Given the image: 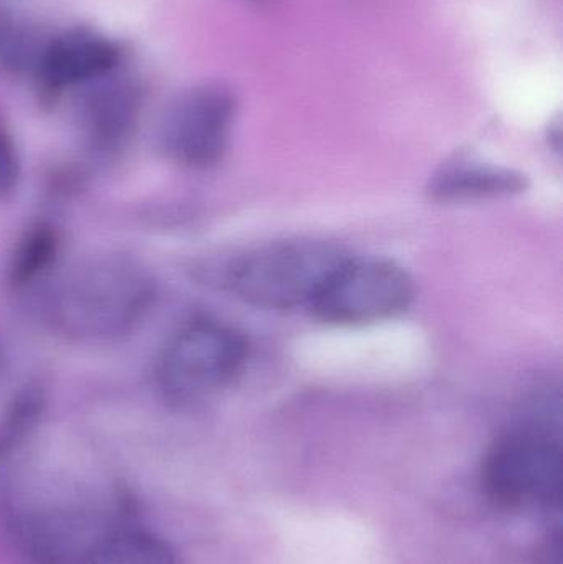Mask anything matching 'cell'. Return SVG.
I'll use <instances>...</instances> for the list:
<instances>
[{"instance_id": "cell-14", "label": "cell", "mask_w": 563, "mask_h": 564, "mask_svg": "<svg viewBox=\"0 0 563 564\" xmlns=\"http://www.w3.org/2000/svg\"><path fill=\"white\" fill-rule=\"evenodd\" d=\"M91 564H178L174 550L158 535L122 527Z\"/></svg>"}, {"instance_id": "cell-8", "label": "cell", "mask_w": 563, "mask_h": 564, "mask_svg": "<svg viewBox=\"0 0 563 564\" xmlns=\"http://www.w3.org/2000/svg\"><path fill=\"white\" fill-rule=\"evenodd\" d=\"M144 89L129 76L111 75L85 86L76 105L83 145L98 159L121 154L138 131Z\"/></svg>"}, {"instance_id": "cell-9", "label": "cell", "mask_w": 563, "mask_h": 564, "mask_svg": "<svg viewBox=\"0 0 563 564\" xmlns=\"http://www.w3.org/2000/svg\"><path fill=\"white\" fill-rule=\"evenodd\" d=\"M122 59L124 52L116 40L75 26L43 43L33 75L42 91L56 96L115 75Z\"/></svg>"}, {"instance_id": "cell-5", "label": "cell", "mask_w": 563, "mask_h": 564, "mask_svg": "<svg viewBox=\"0 0 563 564\" xmlns=\"http://www.w3.org/2000/svg\"><path fill=\"white\" fill-rule=\"evenodd\" d=\"M483 484L496 502L509 509H561V441L542 427L505 434L486 456Z\"/></svg>"}, {"instance_id": "cell-13", "label": "cell", "mask_w": 563, "mask_h": 564, "mask_svg": "<svg viewBox=\"0 0 563 564\" xmlns=\"http://www.w3.org/2000/svg\"><path fill=\"white\" fill-rule=\"evenodd\" d=\"M43 40L35 29L0 6V73L20 76L33 73Z\"/></svg>"}, {"instance_id": "cell-6", "label": "cell", "mask_w": 563, "mask_h": 564, "mask_svg": "<svg viewBox=\"0 0 563 564\" xmlns=\"http://www.w3.org/2000/svg\"><path fill=\"white\" fill-rule=\"evenodd\" d=\"M237 109V96L220 83L178 93L165 106L155 129L162 158L185 171L214 169L227 154Z\"/></svg>"}, {"instance_id": "cell-1", "label": "cell", "mask_w": 563, "mask_h": 564, "mask_svg": "<svg viewBox=\"0 0 563 564\" xmlns=\"http://www.w3.org/2000/svg\"><path fill=\"white\" fill-rule=\"evenodd\" d=\"M155 299L158 282L144 261L121 251H102L48 281L42 315L56 337L99 347L138 330Z\"/></svg>"}, {"instance_id": "cell-15", "label": "cell", "mask_w": 563, "mask_h": 564, "mask_svg": "<svg viewBox=\"0 0 563 564\" xmlns=\"http://www.w3.org/2000/svg\"><path fill=\"white\" fill-rule=\"evenodd\" d=\"M22 174L19 148L0 111V200L9 198L19 187Z\"/></svg>"}, {"instance_id": "cell-10", "label": "cell", "mask_w": 563, "mask_h": 564, "mask_svg": "<svg viewBox=\"0 0 563 564\" xmlns=\"http://www.w3.org/2000/svg\"><path fill=\"white\" fill-rule=\"evenodd\" d=\"M528 187L524 175L478 162L446 165L430 182L432 198L440 202H475L511 197Z\"/></svg>"}, {"instance_id": "cell-7", "label": "cell", "mask_w": 563, "mask_h": 564, "mask_svg": "<svg viewBox=\"0 0 563 564\" xmlns=\"http://www.w3.org/2000/svg\"><path fill=\"white\" fill-rule=\"evenodd\" d=\"M413 299L415 282L399 264L350 257L311 305V311L326 324L364 327L403 314Z\"/></svg>"}, {"instance_id": "cell-2", "label": "cell", "mask_w": 563, "mask_h": 564, "mask_svg": "<svg viewBox=\"0 0 563 564\" xmlns=\"http://www.w3.org/2000/svg\"><path fill=\"white\" fill-rule=\"evenodd\" d=\"M349 258L339 245L297 238L245 251L210 271L221 288L245 304L291 311L311 308Z\"/></svg>"}, {"instance_id": "cell-4", "label": "cell", "mask_w": 563, "mask_h": 564, "mask_svg": "<svg viewBox=\"0 0 563 564\" xmlns=\"http://www.w3.org/2000/svg\"><path fill=\"white\" fill-rule=\"evenodd\" d=\"M43 500V499H42ZM118 499L68 494L13 513L25 552L42 564H91L122 529Z\"/></svg>"}, {"instance_id": "cell-11", "label": "cell", "mask_w": 563, "mask_h": 564, "mask_svg": "<svg viewBox=\"0 0 563 564\" xmlns=\"http://www.w3.org/2000/svg\"><path fill=\"white\" fill-rule=\"evenodd\" d=\"M62 231L50 221L30 225L13 245L7 263L6 281L12 291L25 292L48 282L58 270Z\"/></svg>"}, {"instance_id": "cell-12", "label": "cell", "mask_w": 563, "mask_h": 564, "mask_svg": "<svg viewBox=\"0 0 563 564\" xmlns=\"http://www.w3.org/2000/svg\"><path fill=\"white\" fill-rule=\"evenodd\" d=\"M46 398L40 387L26 384L12 394L0 410V466L30 440L43 413Z\"/></svg>"}, {"instance_id": "cell-3", "label": "cell", "mask_w": 563, "mask_h": 564, "mask_svg": "<svg viewBox=\"0 0 563 564\" xmlns=\"http://www.w3.org/2000/svg\"><path fill=\"white\" fill-rule=\"evenodd\" d=\"M243 332L214 317L182 322L165 338L154 365L159 393L178 406L210 400L230 387L248 361Z\"/></svg>"}]
</instances>
